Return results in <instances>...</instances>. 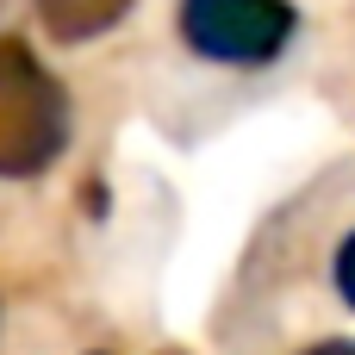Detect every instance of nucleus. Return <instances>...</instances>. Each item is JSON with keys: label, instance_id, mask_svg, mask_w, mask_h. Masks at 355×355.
<instances>
[{"label": "nucleus", "instance_id": "20e7f679", "mask_svg": "<svg viewBox=\"0 0 355 355\" xmlns=\"http://www.w3.org/2000/svg\"><path fill=\"white\" fill-rule=\"evenodd\" d=\"M331 287H337V300L355 312V231L337 243V256H331Z\"/></svg>", "mask_w": 355, "mask_h": 355}, {"label": "nucleus", "instance_id": "39448f33", "mask_svg": "<svg viewBox=\"0 0 355 355\" xmlns=\"http://www.w3.org/2000/svg\"><path fill=\"white\" fill-rule=\"evenodd\" d=\"M300 355H355L349 337H331V343H312V349H300Z\"/></svg>", "mask_w": 355, "mask_h": 355}, {"label": "nucleus", "instance_id": "7ed1b4c3", "mask_svg": "<svg viewBox=\"0 0 355 355\" xmlns=\"http://www.w3.org/2000/svg\"><path fill=\"white\" fill-rule=\"evenodd\" d=\"M31 6H37L44 37H56V44H87V37H106L137 0H31Z\"/></svg>", "mask_w": 355, "mask_h": 355}, {"label": "nucleus", "instance_id": "f257e3e1", "mask_svg": "<svg viewBox=\"0 0 355 355\" xmlns=\"http://www.w3.org/2000/svg\"><path fill=\"white\" fill-rule=\"evenodd\" d=\"M69 131H75V106L56 69L25 37H0V181H31L56 168Z\"/></svg>", "mask_w": 355, "mask_h": 355}, {"label": "nucleus", "instance_id": "f03ea898", "mask_svg": "<svg viewBox=\"0 0 355 355\" xmlns=\"http://www.w3.org/2000/svg\"><path fill=\"white\" fill-rule=\"evenodd\" d=\"M175 31L200 62L268 69L300 37V6L293 0H181Z\"/></svg>", "mask_w": 355, "mask_h": 355}]
</instances>
